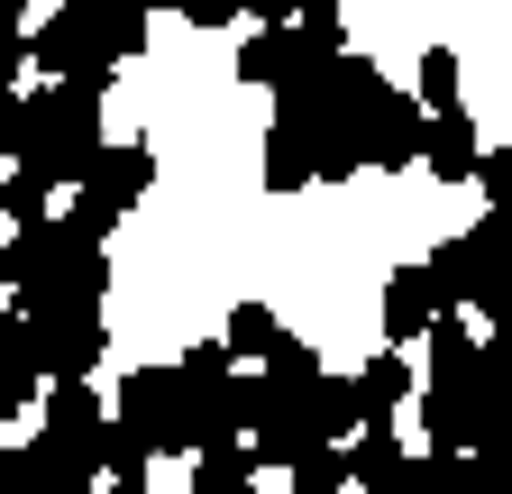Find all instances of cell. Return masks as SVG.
<instances>
[{
	"instance_id": "30",
	"label": "cell",
	"mask_w": 512,
	"mask_h": 494,
	"mask_svg": "<svg viewBox=\"0 0 512 494\" xmlns=\"http://www.w3.org/2000/svg\"><path fill=\"white\" fill-rule=\"evenodd\" d=\"M256 494H275V485H256ZM284 494H293V485H284Z\"/></svg>"
},
{
	"instance_id": "3",
	"label": "cell",
	"mask_w": 512,
	"mask_h": 494,
	"mask_svg": "<svg viewBox=\"0 0 512 494\" xmlns=\"http://www.w3.org/2000/svg\"><path fill=\"white\" fill-rule=\"evenodd\" d=\"M119 430H138L156 458H192V449H202V421H192L174 366H138V376H119Z\"/></svg>"
},
{
	"instance_id": "15",
	"label": "cell",
	"mask_w": 512,
	"mask_h": 494,
	"mask_svg": "<svg viewBox=\"0 0 512 494\" xmlns=\"http://www.w3.org/2000/svg\"><path fill=\"white\" fill-rule=\"evenodd\" d=\"M439 183H476L485 174V147H476V119L467 110H439V129H430V156H421Z\"/></svg>"
},
{
	"instance_id": "20",
	"label": "cell",
	"mask_w": 512,
	"mask_h": 494,
	"mask_svg": "<svg viewBox=\"0 0 512 494\" xmlns=\"http://www.w3.org/2000/svg\"><path fill=\"white\" fill-rule=\"evenodd\" d=\"M412 494H467V449H430V458H412Z\"/></svg>"
},
{
	"instance_id": "23",
	"label": "cell",
	"mask_w": 512,
	"mask_h": 494,
	"mask_svg": "<svg viewBox=\"0 0 512 494\" xmlns=\"http://www.w3.org/2000/svg\"><path fill=\"white\" fill-rule=\"evenodd\" d=\"M46 183H55L46 165H19V174H10V220H19V229H37V211H46Z\"/></svg>"
},
{
	"instance_id": "21",
	"label": "cell",
	"mask_w": 512,
	"mask_h": 494,
	"mask_svg": "<svg viewBox=\"0 0 512 494\" xmlns=\"http://www.w3.org/2000/svg\"><path fill=\"white\" fill-rule=\"evenodd\" d=\"M284 330H275V312H266V302H238V312H229V348L238 357H266Z\"/></svg>"
},
{
	"instance_id": "17",
	"label": "cell",
	"mask_w": 512,
	"mask_h": 494,
	"mask_svg": "<svg viewBox=\"0 0 512 494\" xmlns=\"http://www.w3.org/2000/svg\"><path fill=\"white\" fill-rule=\"evenodd\" d=\"M266 183H275V193H302V183H320V156H311V129H293V119H284V129L266 138Z\"/></svg>"
},
{
	"instance_id": "22",
	"label": "cell",
	"mask_w": 512,
	"mask_h": 494,
	"mask_svg": "<svg viewBox=\"0 0 512 494\" xmlns=\"http://www.w3.org/2000/svg\"><path fill=\"white\" fill-rule=\"evenodd\" d=\"M421 101H430V110H458V55H448V46L421 55Z\"/></svg>"
},
{
	"instance_id": "4",
	"label": "cell",
	"mask_w": 512,
	"mask_h": 494,
	"mask_svg": "<svg viewBox=\"0 0 512 494\" xmlns=\"http://www.w3.org/2000/svg\"><path fill=\"white\" fill-rule=\"evenodd\" d=\"M110 421H119V412H101L92 385H55V394H46V421H37V449H46L55 467L101 476V458H110Z\"/></svg>"
},
{
	"instance_id": "26",
	"label": "cell",
	"mask_w": 512,
	"mask_h": 494,
	"mask_svg": "<svg viewBox=\"0 0 512 494\" xmlns=\"http://www.w3.org/2000/svg\"><path fill=\"white\" fill-rule=\"evenodd\" d=\"M238 10H247V19H266V28H293L311 0H238Z\"/></svg>"
},
{
	"instance_id": "28",
	"label": "cell",
	"mask_w": 512,
	"mask_h": 494,
	"mask_svg": "<svg viewBox=\"0 0 512 494\" xmlns=\"http://www.w3.org/2000/svg\"><path fill=\"white\" fill-rule=\"evenodd\" d=\"M101 494H156V485H110V476H101Z\"/></svg>"
},
{
	"instance_id": "2",
	"label": "cell",
	"mask_w": 512,
	"mask_h": 494,
	"mask_svg": "<svg viewBox=\"0 0 512 494\" xmlns=\"http://www.w3.org/2000/svg\"><path fill=\"white\" fill-rule=\"evenodd\" d=\"M10 156L19 165H46L55 183H92V165H101V110H92V92H64V83H46V92H28V101H10Z\"/></svg>"
},
{
	"instance_id": "27",
	"label": "cell",
	"mask_w": 512,
	"mask_h": 494,
	"mask_svg": "<svg viewBox=\"0 0 512 494\" xmlns=\"http://www.w3.org/2000/svg\"><path fill=\"white\" fill-rule=\"evenodd\" d=\"M183 19H192V28H229V19H238V0H192Z\"/></svg>"
},
{
	"instance_id": "6",
	"label": "cell",
	"mask_w": 512,
	"mask_h": 494,
	"mask_svg": "<svg viewBox=\"0 0 512 494\" xmlns=\"http://www.w3.org/2000/svg\"><path fill=\"white\" fill-rule=\"evenodd\" d=\"M147 174H156V156H147V147H101L92 183L74 193V229H83V238H110V229H119L128 211H138Z\"/></svg>"
},
{
	"instance_id": "9",
	"label": "cell",
	"mask_w": 512,
	"mask_h": 494,
	"mask_svg": "<svg viewBox=\"0 0 512 494\" xmlns=\"http://www.w3.org/2000/svg\"><path fill=\"white\" fill-rule=\"evenodd\" d=\"M439 312H458V302H448V284H439V266H403L394 284H384V339H430L439 330Z\"/></svg>"
},
{
	"instance_id": "18",
	"label": "cell",
	"mask_w": 512,
	"mask_h": 494,
	"mask_svg": "<svg viewBox=\"0 0 512 494\" xmlns=\"http://www.w3.org/2000/svg\"><path fill=\"white\" fill-rule=\"evenodd\" d=\"M266 385H275L284 403H293V394H311V385H320V357H311L302 339H275V348H266Z\"/></svg>"
},
{
	"instance_id": "19",
	"label": "cell",
	"mask_w": 512,
	"mask_h": 494,
	"mask_svg": "<svg viewBox=\"0 0 512 494\" xmlns=\"http://www.w3.org/2000/svg\"><path fill=\"white\" fill-rule=\"evenodd\" d=\"M357 467H348V449L339 440H320V449H302V467H293V494H339Z\"/></svg>"
},
{
	"instance_id": "10",
	"label": "cell",
	"mask_w": 512,
	"mask_h": 494,
	"mask_svg": "<svg viewBox=\"0 0 512 494\" xmlns=\"http://www.w3.org/2000/svg\"><path fill=\"white\" fill-rule=\"evenodd\" d=\"M421 348H430L421 376H430L439 394H476V385H485V339L467 330V312H439V330H430Z\"/></svg>"
},
{
	"instance_id": "12",
	"label": "cell",
	"mask_w": 512,
	"mask_h": 494,
	"mask_svg": "<svg viewBox=\"0 0 512 494\" xmlns=\"http://www.w3.org/2000/svg\"><path fill=\"white\" fill-rule=\"evenodd\" d=\"M302 74V28H256L247 46H238V83H256V92H284Z\"/></svg>"
},
{
	"instance_id": "1",
	"label": "cell",
	"mask_w": 512,
	"mask_h": 494,
	"mask_svg": "<svg viewBox=\"0 0 512 494\" xmlns=\"http://www.w3.org/2000/svg\"><path fill=\"white\" fill-rule=\"evenodd\" d=\"M0 284L19 293V312H101L110 257H101V238H83L74 220H37V229L10 238Z\"/></svg>"
},
{
	"instance_id": "8",
	"label": "cell",
	"mask_w": 512,
	"mask_h": 494,
	"mask_svg": "<svg viewBox=\"0 0 512 494\" xmlns=\"http://www.w3.org/2000/svg\"><path fill=\"white\" fill-rule=\"evenodd\" d=\"M37 321V357L55 385H83L101 366V312H28Z\"/></svg>"
},
{
	"instance_id": "25",
	"label": "cell",
	"mask_w": 512,
	"mask_h": 494,
	"mask_svg": "<svg viewBox=\"0 0 512 494\" xmlns=\"http://www.w3.org/2000/svg\"><path fill=\"white\" fill-rule=\"evenodd\" d=\"M476 183H485V193H494V211H512V147H494Z\"/></svg>"
},
{
	"instance_id": "5",
	"label": "cell",
	"mask_w": 512,
	"mask_h": 494,
	"mask_svg": "<svg viewBox=\"0 0 512 494\" xmlns=\"http://www.w3.org/2000/svg\"><path fill=\"white\" fill-rule=\"evenodd\" d=\"M28 65H46L64 92H92V101H101V92H110V74H119V55H110L74 10H55L46 28H28Z\"/></svg>"
},
{
	"instance_id": "11",
	"label": "cell",
	"mask_w": 512,
	"mask_h": 494,
	"mask_svg": "<svg viewBox=\"0 0 512 494\" xmlns=\"http://www.w3.org/2000/svg\"><path fill=\"white\" fill-rule=\"evenodd\" d=\"M348 467H357L366 494H412V449H403L394 421H366L357 440H348Z\"/></svg>"
},
{
	"instance_id": "7",
	"label": "cell",
	"mask_w": 512,
	"mask_h": 494,
	"mask_svg": "<svg viewBox=\"0 0 512 494\" xmlns=\"http://www.w3.org/2000/svg\"><path fill=\"white\" fill-rule=\"evenodd\" d=\"M430 129H439V110H430V101H403V92H384V101L357 119L366 165H384V174H412V165L430 156Z\"/></svg>"
},
{
	"instance_id": "13",
	"label": "cell",
	"mask_w": 512,
	"mask_h": 494,
	"mask_svg": "<svg viewBox=\"0 0 512 494\" xmlns=\"http://www.w3.org/2000/svg\"><path fill=\"white\" fill-rule=\"evenodd\" d=\"M64 10H74L110 55H147V10L156 0H64Z\"/></svg>"
},
{
	"instance_id": "29",
	"label": "cell",
	"mask_w": 512,
	"mask_h": 494,
	"mask_svg": "<svg viewBox=\"0 0 512 494\" xmlns=\"http://www.w3.org/2000/svg\"><path fill=\"white\" fill-rule=\"evenodd\" d=\"M156 10H192V0H156Z\"/></svg>"
},
{
	"instance_id": "14",
	"label": "cell",
	"mask_w": 512,
	"mask_h": 494,
	"mask_svg": "<svg viewBox=\"0 0 512 494\" xmlns=\"http://www.w3.org/2000/svg\"><path fill=\"white\" fill-rule=\"evenodd\" d=\"M256 440H211V449H192V494H256Z\"/></svg>"
},
{
	"instance_id": "16",
	"label": "cell",
	"mask_w": 512,
	"mask_h": 494,
	"mask_svg": "<svg viewBox=\"0 0 512 494\" xmlns=\"http://www.w3.org/2000/svg\"><path fill=\"white\" fill-rule=\"evenodd\" d=\"M357 394H366V421H394V412H403V394H412V366H403V348L366 357V366H357Z\"/></svg>"
},
{
	"instance_id": "24",
	"label": "cell",
	"mask_w": 512,
	"mask_h": 494,
	"mask_svg": "<svg viewBox=\"0 0 512 494\" xmlns=\"http://www.w3.org/2000/svg\"><path fill=\"white\" fill-rule=\"evenodd\" d=\"M467 494H512V458H467Z\"/></svg>"
}]
</instances>
